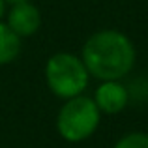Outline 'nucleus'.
I'll return each mask as SVG.
<instances>
[{"label": "nucleus", "mask_w": 148, "mask_h": 148, "mask_svg": "<svg viewBox=\"0 0 148 148\" xmlns=\"http://www.w3.org/2000/svg\"><path fill=\"white\" fill-rule=\"evenodd\" d=\"M79 56L90 77L99 81H122L133 69L137 51L127 34L103 28L88 36Z\"/></svg>", "instance_id": "nucleus-1"}, {"label": "nucleus", "mask_w": 148, "mask_h": 148, "mask_svg": "<svg viewBox=\"0 0 148 148\" xmlns=\"http://www.w3.org/2000/svg\"><path fill=\"white\" fill-rule=\"evenodd\" d=\"M43 73L49 90L60 99H69L84 94L90 83V73L81 56L68 51L51 54L45 62Z\"/></svg>", "instance_id": "nucleus-2"}, {"label": "nucleus", "mask_w": 148, "mask_h": 148, "mask_svg": "<svg viewBox=\"0 0 148 148\" xmlns=\"http://www.w3.org/2000/svg\"><path fill=\"white\" fill-rule=\"evenodd\" d=\"M101 111L96 101L81 94L64 99L56 116V131L66 143H83L98 131Z\"/></svg>", "instance_id": "nucleus-3"}, {"label": "nucleus", "mask_w": 148, "mask_h": 148, "mask_svg": "<svg viewBox=\"0 0 148 148\" xmlns=\"http://www.w3.org/2000/svg\"><path fill=\"white\" fill-rule=\"evenodd\" d=\"M6 25L17 34L19 38H30L41 28V11L32 0H25V2H13L10 10H6Z\"/></svg>", "instance_id": "nucleus-4"}, {"label": "nucleus", "mask_w": 148, "mask_h": 148, "mask_svg": "<svg viewBox=\"0 0 148 148\" xmlns=\"http://www.w3.org/2000/svg\"><path fill=\"white\" fill-rule=\"evenodd\" d=\"M92 99L101 114H118L130 103V90L122 84V81H99Z\"/></svg>", "instance_id": "nucleus-5"}, {"label": "nucleus", "mask_w": 148, "mask_h": 148, "mask_svg": "<svg viewBox=\"0 0 148 148\" xmlns=\"http://www.w3.org/2000/svg\"><path fill=\"white\" fill-rule=\"evenodd\" d=\"M23 41L4 21H0V66L15 62L21 54Z\"/></svg>", "instance_id": "nucleus-6"}, {"label": "nucleus", "mask_w": 148, "mask_h": 148, "mask_svg": "<svg viewBox=\"0 0 148 148\" xmlns=\"http://www.w3.org/2000/svg\"><path fill=\"white\" fill-rule=\"evenodd\" d=\"M112 148H148V133L146 131H130V133L122 135Z\"/></svg>", "instance_id": "nucleus-7"}, {"label": "nucleus", "mask_w": 148, "mask_h": 148, "mask_svg": "<svg viewBox=\"0 0 148 148\" xmlns=\"http://www.w3.org/2000/svg\"><path fill=\"white\" fill-rule=\"evenodd\" d=\"M6 0H0V21L4 19V15H6Z\"/></svg>", "instance_id": "nucleus-8"}, {"label": "nucleus", "mask_w": 148, "mask_h": 148, "mask_svg": "<svg viewBox=\"0 0 148 148\" xmlns=\"http://www.w3.org/2000/svg\"><path fill=\"white\" fill-rule=\"evenodd\" d=\"M8 4H13V2H25V0H6Z\"/></svg>", "instance_id": "nucleus-9"}]
</instances>
